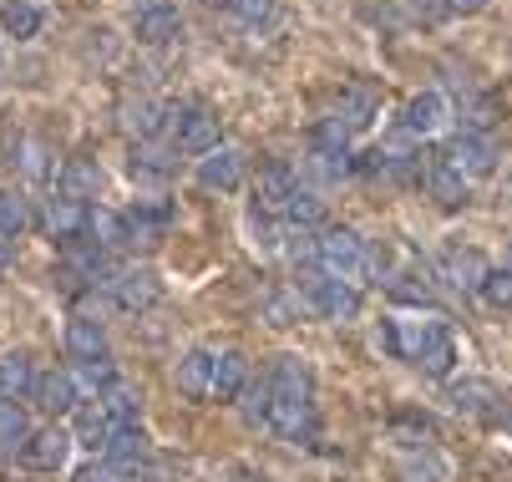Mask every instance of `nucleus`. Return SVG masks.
I'll return each mask as SVG.
<instances>
[{"label":"nucleus","instance_id":"nucleus-32","mask_svg":"<svg viewBox=\"0 0 512 482\" xmlns=\"http://www.w3.org/2000/svg\"><path fill=\"white\" fill-rule=\"evenodd\" d=\"M0 26H6V36H16V41H31V36H41L46 11L36 6V0H11V6L0 11Z\"/></svg>","mask_w":512,"mask_h":482},{"label":"nucleus","instance_id":"nucleus-22","mask_svg":"<svg viewBox=\"0 0 512 482\" xmlns=\"http://www.w3.org/2000/svg\"><path fill=\"white\" fill-rule=\"evenodd\" d=\"M249 386V356L244 351H218L213 356V401H234Z\"/></svg>","mask_w":512,"mask_h":482},{"label":"nucleus","instance_id":"nucleus-38","mask_svg":"<svg viewBox=\"0 0 512 482\" xmlns=\"http://www.w3.org/2000/svg\"><path fill=\"white\" fill-rule=\"evenodd\" d=\"M26 224H31V214H26V198H16L11 188H0V234L16 239Z\"/></svg>","mask_w":512,"mask_h":482},{"label":"nucleus","instance_id":"nucleus-34","mask_svg":"<svg viewBox=\"0 0 512 482\" xmlns=\"http://www.w3.org/2000/svg\"><path fill=\"white\" fill-rule=\"evenodd\" d=\"M26 437H31V422H26L21 401L0 396V452H21V447H26Z\"/></svg>","mask_w":512,"mask_h":482},{"label":"nucleus","instance_id":"nucleus-5","mask_svg":"<svg viewBox=\"0 0 512 482\" xmlns=\"http://www.w3.org/2000/svg\"><path fill=\"white\" fill-rule=\"evenodd\" d=\"M107 295L117 300V310H153L163 300V280H158L148 264H127V269L112 274Z\"/></svg>","mask_w":512,"mask_h":482},{"label":"nucleus","instance_id":"nucleus-27","mask_svg":"<svg viewBox=\"0 0 512 482\" xmlns=\"http://www.w3.org/2000/svg\"><path fill=\"white\" fill-rule=\"evenodd\" d=\"M97 401H102V411H107L117 427H137V411H142L137 386H127V381H107V386L97 391Z\"/></svg>","mask_w":512,"mask_h":482},{"label":"nucleus","instance_id":"nucleus-4","mask_svg":"<svg viewBox=\"0 0 512 482\" xmlns=\"http://www.w3.org/2000/svg\"><path fill=\"white\" fill-rule=\"evenodd\" d=\"M264 427L284 442H315L320 432V417H315V401H300V396H274L269 401V417Z\"/></svg>","mask_w":512,"mask_h":482},{"label":"nucleus","instance_id":"nucleus-48","mask_svg":"<svg viewBox=\"0 0 512 482\" xmlns=\"http://www.w3.org/2000/svg\"><path fill=\"white\" fill-rule=\"evenodd\" d=\"M0 6H11V0H0Z\"/></svg>","mask_w":512,"mask_h":482},{"label":"nucleus","instance_id":"nucleus-44","mask_svg":"<svg viewBox=\"0 0 512 482\" xmlns=\"http://www.w3.org/2000/svg\"><path fill=\"white\" fill-rule=\"evenodd\" d=\"M234 11H239V21L259 26V21H269V16H274V0H234Z\"/></svg>","mask_w":512,"mask_h":482},{"label":"nucleus","instance_id":"nucleus-12","mask_svg":"<svg viewBox=\"0 0 512 482\" xmlns=\"http://www.w3.org/2000/svg\"><path fill=\"white\" fill-rule=\"evenodd\" d=\"M269 391L274 396H300V401H315V371L305 356H274L269 361Z\"/></svg>","mask_w":512,"mask_h":482},{"label":"nucleus","instance_id":"nucleus-35","mask_svg":"<svg viewBox=\"0 0 512 482\" xmlns=\"http://www.w3.org/2000/svg\"><path fill=\"white\" fill-rule=\"evenodd\" d=\"M310 143H315V153H325V158H350V127H345L340 117H320L315 132H310Z\"/></svg>","mask_w":512,"mask_h":482},{"label":"nucleus","instance_id":"nucleus-41","mask_svg":"<svg viewBox=\"0 0 512 482\" xmlns=\"http://www.w3.org/2000/svg\"><path fill=\"white\" fill-rule=\"evenodd\" d=\"M158 127H163V117H158V107H153V102L127 107V132H137L142 143H148V137H158Z\"/></svg>","mask_w":512,"mask_h":482},{"label":"nucleus","instance_id":"nucleus-28","mask_svg":"<svg viewBox=\"0 0 512 482\" xmlns=\"http://www.w3.org/2000/svg\"><path fill=\"white\" fill-rule=\"evenodd\" d=\"M87 234L97 239V249H127L132 244V224L117 209H92L87 214Z\"/></svg>","mask_w":512,"mask_h":482},{"label":"nucleus","instance_id":"nucleus-10","mask_svg":"<svg viewBox=\"0 0 512 482\" xmlns=\"http://www.w3.org/2000/svg\"><path fill=\"white\" fill-rule=\"evenodd\" d=\"M173 148L178 153H193V158L213 153L218 148V117L208 107H183L173 117Z\"/></svg>","mask_w":512,"mask_h":482},{"label":"nucleus","instance_id":"nucleus-7","mask_svg":"<svg viewBox=\"0 0 512 482\" xmlns=\"http://www.w3.org/2000/svg\"><path fill=\"white\" fill-rule=\"evenodd\" d=\"M244 173H249V153L234 148V143H218V148L203 153V163H198V183H203L208 193H234V188L244 183Z\"/></svg>","mask_w":512,"mask_h":482},{"label":"nucleus","instance_id":"nucleus-6","mask_svg":"<svg viewBox=\"0 0 512 482\" xmlns=\"http://www.w3.org/2000/svg\"><path fill=\"white\" fill-rule=\"evenodd\" d=\"M447 163H452L467 183L492 178V173H497V143H492L487 132H457L452 148H447Z\"/></svg>","mask_w":512,"mask_h":482},{"label":"nucleus","instance_id":"nucleus-2","mask_svg":"<svg viewBox=\"0 0 512 482\" xmlns=\"http://www.w3.org/2000/svg\"><path fill=\"white\" fill-rule=\"evenodd\" d=\"M452 330L442 325V320H421V315H406V320H386V330H381V346L391 351V356H401V361H411V366H421L436 346H442Z\"/></svg>","mask_w":512,"mask_h":482},{"label":"nucleus","instance_id":"nucleus-43","mask_svg":"<svg viewBox=\"0 0 512 482\" xmlns=\"http://www.w3.org/2000/svg\"><path fill=\"white\" fill-rule=\"evenodd\" d=\"M239 396H244L239 406H244V417H249V422H264V417H269V401H274L269 381H259V386H244Z\"/></svg>","mask_w":512,"mask_h":482},{"label":"nucleus","instance_id":"nucleus-1","mask_svg":"<svg viewBox=\"0 0 512 482\" xmlns=\"http://www.w3.org/2000/svg\"><path fill=\"white\" fill-rule=\"evenodd\" d=\"M315 259H320V269L325 274H335V280H345V285H376V274H381V259L371 254V244H365L355 229H325L320 234V244H315Z\"/></svg>","mask_w":512,"mask_h":482},{"label":"nucleus","instance_id":"nucleus-46","mask_svg":"<svg viewBox=\"0 0 512 482\" xmlns=\"http://www.w3.org/2000/svg\"><path fill=\"white\" fill-rule=\"evenodd\" d=\"M447 6H452V11H482L487 0H447Z\"/></svg>","mask_w":512,"mask_h":482},{"label":"nucleus","instance_id":"nucleus-29","mask_svg":"<svg viewBox=\"0 0 512 482\" xmlns=\"http://www.w3.org/2000/svg\"><path fill=\"white\" fill-rule=\"evenodd\" d=\"M178 31H183V21H178V11H173V6L137 11V41H148V46H168Z\"/></svg>","mask_w":512,"mask_h":482},{"label":"nucleus","instance_id":"nucleus-36","mask_svg":"<svg viewBox=\"0 0 512 482\" xmlns=\"http://www.w3.org/2000/svg\"><path fill=\"white\" fill-rule=\"evenodd\" d=\"M431 417H426V411H396V417H391V437L401 442V447H426L431 442Z\"/></svg>","mask_w":512,"mask_h":482},{"label":"nucleus","instance_id":"nucleus-40","mask_svg":"<svg viewBox=\"0 0 512 482\" xmlns=\"http://www.w3.org/2000/svg\"><path fill=\"white\" fill-rule=\"evenodd\" d=\"M117 482H173V472L148 452V457H137V462H127L122 472H117Z\"/></svg>","mask_w":512,"mask_h":482},{"label":"nucleus","instance_id":"nucleus-42","mask_svg":"<svg viewBox=\"0 0 512 482\" xmlns=\"http://www.w3.org/2000/svg\"><path fill=\"white\" fill-rule=\"evenodd\" d=\"M406 11H411V21H421V26H442V21L457 16L447 0H406Z\"/></svg>","mask_w":512,"mask_h":482},{"label":"nucleus","instance_id":"nucleus-11","mask_svg":"<svg viewBox=\"0 0 512 482\" xmlns=\"http://www.w3.org/2000/svg\"><path fill=\"white\" fill-rule=\"evenodd\" d=\"M295 168L289 163H264L259 178H254V214H284L289 193H295Z\"/></svg>","mask_w":512,"mask_h":482},{"label":"nucleus","instance_id":"nucleus-47","mask_svg":"<svg viewBox=\"0 0 512 482\" xmlns=\"http://www.w3.org/2000/svg\"><path fill=\"white\" fill-rule=\"evenodd\" d=\"M11 254H16V239H6V234H0V264H11Z\"/></svg>","mask_w":512,"mask_h":482},{"label":"nucleus","instance_id":"nucleus-25","mask_svg":"<svg viewBox=\"0 0 512 482\" xmlns=\"http://www.w3.org/2000/svg\"><path fill=\"white\" fill-rule=\"evenodd\" d=\"M97 188H102V168H97L92 158H71V163L61 168V178H56V193L77 198V203L97 198Z\"/></svg>","mask_w":512,"mask_h":482},{"label":"nucleus","instance_id":"nucleus-19","mask_svg":"<svg viewBox=\"0 0 512 482\" xmlns=\"http://www.w3.org/2000/svg\"><path fill=\"white\" fill-rule=\"evenodd\" d=\"M442 122H447V97H442V92H416V97L406 102V117H401V127H406L411 137L442 132Z\"/></svg>","mask_w":512,"mask_h":482},{"label":"nucleus","instance_id":"nucleus-18","mask_svg":"<svg viewBox=\"0 0 512 482\" xmlns=\"http://www.w3.org/2000/svg\"><path fill=\"white\" fill-rule=\"evenodd\" d=\"M112 432H117V422H112L107 411H102V401H87V406H77V411H71V442H82V447L102 452Z\"/></svg>","mask_w":512,"mask_h":482},{"label":"nucleus","instance_id":"nucleus-16","mask_svg":"<svg viewBox=\"0 0 512 482\" xmlns=\"http://www.w3.org/2000/svg\"><path fill=\"white\" fill-rule=\"evenodd\" d=\"M442 264H447V274H452V285H462V290H482V280L492 274L487 254L472 249V244H447V249H442Z\"/></svg>","mask_w":512,"mask_h":482},{"label":"nucleus","instance_id":"nucleus-20","mask_svg":"<svg viewBox=\"0 0 512 482\" xmlns=\"http://www.w3.org/2000/svg\"><path fill=\"white\" fill-rule=\"evenodd\" d=\"M426 193H431L436 203H447V209H457V203L472 198V183H467L447 158H431V163H426Z\"/></svg>","mask_w":512,"mask_h":482},{"label":"nucleus","instance_id":"nucleus-14","mask_svg":"<svg viewBox=\"0 0 512 482\" xmlns=\"http://www.w3.org/2000/svg\"><path fill=\"white\" fill-rule=\"evenodd\" d=\"M66 356L77 361V366L107 361V356H112V351H107V330H102L97 320H87V315H77V320H66Z\"/></svg>","mask_w":512,"mask_h":482},{"label":"nucleus","instance_id":"nucleus-23","mask_svg":"<svg viewBox=\"0 0 512 482\" xmlns=\"http://www.w3.org/2000/svg\"><path fill=\"white\" fill-rule=\"evenodd\" d=\"M335 117H340L350 132H365V127H371V122L381 117V97H376L371 87H345V92H340Z\"/></svg>","mask_w":512,"mask_h":482},{"label":"nucleus","instance_id":"nucleus-39","mask_svg":"<svg viewBox=\"0 0 512 482\" xmlns=\"http://www.w3.org/2000/svg\"><path fill=\"white\" fill-rule=\"evenodd\" d=\"M477 295H482L492 310H512V269H492Z\"/></svg>","mask_w":512,"mask_h":482},{"label":"nucleus","instance_id":"nucleus-3","mask_svg":"<svg viewBox=\"0 0 512 482\" xmlns=\"http://www.w3.org/2000/svg\"><path fill=\"white\" fill-rule=\"evenodd\" d=\"M300 300H305V310H315L325 320H355L360 315V290L335 280V274H325V269L300 274Z\"/></svg>","mask_w":512,"mask_h":482},{"label":"nucleus","instance_id":"nucleus-30","mask_svg":"<svg viewBox=\"0 0 512 482\" xmlns=\"http://www.w3.org/2000/svg\"><path fill=\"white\" fill-rule=\"evenodd\" d=\"M284 224L289 229H320L325 224V198L320 193H310V188H295L289 193V203H284Z\"/></svg>","mask_w":512,"mask_h":482},{"label":"nucleus","instance_id":"nucleus-15","mask_svg":"<svg viewBox=\"0 0 512 482\" xmlns=\"http://www.w3.org/2000/svg\"><path fill=\"white\" fill-rule=\"evenodd\" d=\"M213 356L208 346H193L183 361H178V391L188 401H213Z\"/></svg>","mask_w":512,"mask_h":482},{"label":"nucleus","instance_id":"nucleus-31","mask_svg":"<svg viewBox=\"0 0 512 482\" xmlns=\"http://www.w3.org/2000/svg\"><path fill=\"white\" fill-rule=\"evenodd\" d=\"M168 219H173L168 203H137V209L127 214V224H132V244H158L163 229H168Z\"/></svg>","mask_w":512,"mask_h":482},{"label":"nucleus","instance_id":"nucleus-21","mask_svg":"<svg viewBox=\"0 0 512 482\" xmlns=\"http://www.w3.org/2000/svg\"><path fill=\"white\" fill-rule=\"evenodd\" d=\"M401 482H447L452 477V462L436 452V447H406L401 462H396Z\"/></svg>","mask_w":512,"mask_h":482},{"label":"nucleus","instance_id":"nucleus-37","mask_svg":"<svg viewBox=\"0 0 512 482\" xmlns=\"http://www.w3.org/2000/svg\"><path fill=\"white\" fill-rule=\"evenodd\" d=\"M173 173V153L168 148H153V143H142L132 153V178H168Z\"/></svg>","mask_w":512,"mask_h":482},{"label":"nucleus","instance_id":"nucleus-8","mask_svg":"<svg viewBox=\"0 0 512 482\" xmlns=\"http://www.w3.org/2000/svg\"><path fill=\"white\" fill-rule=\"evenodd\" d=\"M71 432L66 427H41V432H31L26 437V447L16 452L21 457V467H31V472H61L66 462H71Z\"/></svg>","mask_w":512,"mask_h":482},{"label":"nucleus","instance_id":"nucleus-45","mask_svg":"<svg viewBox=\"0 0 512 482\" xmlns=\"http://www.w3.org/2000/svg\"><path fill=\"white\" fill-rule=\"evenodd\" d=\"M391 300H406V305H431V290H426V285H391Z\"/></svg>","mask_w":512,"mask_h":482},{"label":"nucleus","instance_id":"nucleus-24","mask_svg":"<svg viewBox=\"0 0 512 482\" xmlns=\"http://www.w3.org/2000/svg\"><path fill=\"white\" fill-rule=\"evenodd\" d=\"M36 381H41V371L31 366V356H26V351H6V356H0V396L21 401V396H31V391H36Z\"/></svg>","mask_w":512,"mask_h":482},{"label":"nucleus","instance_id":"nucleus-17","mask_svg":"<svg viewBox=\"0 0 512 482\" xmlns=\"http://www.w3.org/2000/svg\"><path fill=\"white\" fill-rule=\"evenodd\" d=\"M31 396H36L41 411H51V417H71V411H77V376L71 371H46Z\"/></svg>","mask_w":512,"mask_h":482},{"label":"nucleus","instance_id":"nucleus-26","mask_svg":"<svg viewBox=\"0 0 512 482\" xmlns=\"http://www.w3.org/2000/svg\"><path fill=\"white\" fill-rule=\"evenodd\" d=\"M11 163H21V173H26L31 183L61 178V168H56V158H51V148L41 143V137H16V158H11Z\"/></svg>","mask_w":512,"mask_h":482},{"label":"nucleus","instance_id":"nucleus-9","mask_svg":"<svg viewBox=\"0 0 512 482\" xmlns=\"http://www.w3.org/2000/svg\"><path fill=\"white\" fill-rule=\"evenodd\" d=\"M447 401H452V411H462V417H482V422L502 417V391H497V381H487V376H462V381H452V386H447Z\"/></svg>","mask_w":512,"mask_h":482},{"label":"nucleus","instance_id":"nucleus-13","mask_svg":"<svg viewBox=\"0 0 512 482\" xmlns=\"http://www.w3.org/2000/svg\"><path fill=\"white\" fill-rule=\"evenodd\" d=\"M87 214H92L87 203L56 193V198L46 203V214H41V229H46L51 239H61V244H77V239L87 234Z\"/></svg>","mask_w":512,"mask_h":482},{"label":"nucleus","instance_id":"nucleus-33","mask_svg":"<svg viewBox=\"0 0 512 482\" xmlns=\"http://www.w3.org/2000/svg\"><path fill=\"white\" fill-rule=\"evenodd\" d=\"M102 457H107V467H112V472H122L127 462H137V457H148V437H142L137 427H117V432L107 437Z\"/></svg>","mask_w":512,"mask_h":482}]
</instances>
